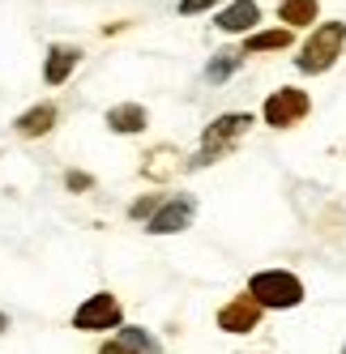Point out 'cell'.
<instances>
[{"label":"cell","mask_w":346,"mask_h":354,"mask_svg":"<svg viewBox=\"0 0 346 354\" xmlns=\"http://www.w3.org/2000/svg\"><path fill=\"white\" fill-rule=\"evenodd\" d=\"M82 64V47H69V43H56L52 52H47L43 60V82L47 86H64L69 82V73Z\"/></svg>","instance_id":"cell-8"},{"label":"cell","mask_w":346,"mask_h":354,"mask_svg":"<svg viewBox=\"0 0 346 354\" xmlns=\"http://www.w3.org/2000/svg\"><path fill=\"white\" fill-rule=\"evenodd\" d=\"M257 21H261L257 0H231V5L218 13V30H227V35H248Z\"/></svg>","instance_id":"cell-9"},{"label":"cell","mask_w":346,"mask_h":354,"mask_svg":"<svg viewBox=\"0 0 346 354\" xmlns=\"http://www.w3.org/2000/svg\"><path fill=\"white\" fill-rule=\"evenodd\" d=\"M64 184H69L73 192H86V188H94V180H90V175H82V171H69V175H64Z\"/></svg>","instance_id":"cell-18"},{"label":"cell","mask_w":346,"mask_h":354,"mask_svg":"<svg viewBox=\"0 0 346 354\" xmlns=\"http://www.w3.org/2000/svg\"><path fill=\"white\" fill-rule=\"evenodd\" d=\"M98 354H137V350H133V346H125V342H120V337H116V342H107V346H103V350H98Z\"/></svg>","instance_id":"cell-19"},{"label":"cell","mask_w":346,"mask_h":354,"mask_svg":"<svg viewBox=\"0 0 346 354\" xmlns=\"http://www.w3.org/2000/svg\"><path fill=\"white\" fill-rule=\"evenodd\" d=\"M308 94L304 90H295V86H286V90H274L265 98V107H261V115H265V124L269 129H291V124H300L304 115H308Z\"/></svg>","instance_id":"cell-4"},{"label":"cell","mask_w":346,"mask_h":354,"mask_svg":"<svg viewBox=\"0 0 346 354\" xmlns=\"http://www.w3.org/2000/svg\"><path fill=\"white\" fill-rule=\"evenodd\" d=\"M5 324H9V320H5V316H0V333H5Z\"/></svg>","instance_id":"cell-20"},{"label":"cell","mask_w":346,"mask_h":354,"mask_svg":"<svg viewBox=\"0 0 346 354\" xmlns=\"http://www.w3.org/2000/svg\"><path fill=\"white\" fill-rule=\"evenodd\" d=\"M239 64H244V52H218V56L206 64V77H210V82H227Z\"/></svg>","instance_id":"cell-15"},{"label":"cell","mask_w":346,"mask_h":354,"mask_svg":"<svg viewBox=\"0 0 346 354\" xmlns=\"http://www.w3.org/2000/svg\"><path fill=\"white\" fill-rule=\"evenodd\" d=\"M342 354H346V346H342Z\"/></svg>","instance_id":"cell-21"},{"label":"cell","mask_w":346,"mask_h":354,"mask_svg":"<svg viewBox=\"0 0 346 354\" xmlns=\"http://www.w3.org/2000/svg\"><path fill=\"white\" fill-rule=\"evenodd\" d=\"M253 129V115H244V111H231V115H218L214 124H210V129L201 133V149H197V158L188 162L192 171L197 167H210V162H218L222 154H227V149L244 137V133H248Z\"/></svg>","instance_id":"cell-1"},{"label":"cell","mask_w":346,"mask_h":354,"mask_svg":"<svg viewBox=\"0 0 346 354\" xmlns=\"http://www.w3.org/2000/svg\"><path fill=\"white\" fill-rule=\"evenodd\" d=\"M192 214H197L192 196H171V201L158 205V214L145 222V231H150V235H176V231H184V226L192 222Z\"/></svg>","instance_id":"cell-6"},{"label":"cell","mask_w":346,"mask_h":354,"mask_svg":"<svg viewBox=\"0 0 346 354\" xmlns=\"http://www.w3.org/2000/svg\"><path fill=\"white\" fill-rule=\"evenodd\" d=\"M282 47H291V30H261V35H248V43H244V56L253 52H282Z\"/></svg>","instance_id":"cell-13"},{"label":"cell","mask_w":346,"mask_h":354,"mask_svg":"<svg viewBox=\"0 0 346 354\" xmlns=\"http://www.w3.org/2000/svg\"><path fill=\"white\" fill-rule=\"evenodd\" d=\"M73 328H82V333H98V328H120V299L98 290L90 295L78 312H73Z\"/></svg>","instance_id":"cell-5"},{"label":"cell","mask_w":346,"mask_h":354,"mask_svg":"<svg viewBox=\"0 0 346 354\" xmlns=\"http://www.w3.org/2000/svg\"><path fill=\"white\" fill-rule=\"evenodd\" d=\"M145 124H150V115H145L141 103H120V107L107 111V129L111 133H141Z\"/></svg>","instance_id":"cell-11"},{"label":"cell","mask_w":346,"mask_h":354,"mask_svg":"<svg viewBox=\"0 0 346 354\" xmlns=\"http://www.w3.org/2000/svg\"><path fill=\"white\" fill-rule=\"evenodd\" d=\"M158 205H163V196H141L137 205H133V218H154Z\"/></svg>","instance_id":"cell-16"},{"label":"cell","mask_w":346,"mask_h":354,"mask_svg":"<svg viewBox=\"0 0 346 354\" xmlns=\"http://www.w3.org/2000/svg\"><path fill=\"white\" fill-rule=\"evenodd\" d=\"M342 43H346V21H325V26L312 30V39L300 47L295 68H300V73H325V68H334V60L342 56Z\"/></svg>","instance_id":"cell-2"},{"label":"cell","mask_w":346,"mask_h":354,"mask_svg":"<svg viewBox=\"0 0 346 354\" xmlns=\"http://www.w3.org/2000/svg\"><path fill=\"white\" fill-rule=\"evenodd\" d=\"M316 13H320L316 0H282V5H278V17L286 21V30H295V26H312Z\"/></svg>","instance_id":"cell-12"},{"label":"cell","mask_w":346,"mask_h":354,"mask_svg":"<svg viewBox=\"0 0 346 354\" xmlns=\"http://www.w3.org/2000/svg\"><path fill=\"white\" fill-rule=\"evenodd\" d=\"M116 337L125 342V346H133L137 354H158V350H163V346H158V337H154V333H145V328H137V324H125Z\"/></svg>","instance_id":"cell-14"},{"label":"cell","mask_w":346,"mask_h":354,"mask_svg":"<svg viewBox=\"0 0 346 354\" xmlns=\"http://www.w3.org/2000/svg\"><path fill=\"white\" fill-rule=\"evenodd\" d=\"M257 320H261V303L253 295H239L218 312V328H227V333H248V328H257Z\"/></svg>","instance_id":"cell-7"},{"label":"cell","mask_w":346,"mask_h":354,"mask_svg":"<svg viewBox=\"0 0 346 354\" xmlns=\"http://www.w3.org/2000/svg\"><path fill=\"white\" fill-rule=\"evenodd\" d=\"M218 0H180V13L184 17H192V13H206V9H214Z\"/></svg>","instance_id":"cell-17"},{"label":"cell","mask_w":346,"mask_h":354,"mask_svg":"<svg viewBox=\"0 0 346 354\" xmlns=\"http://www.w3.org/2000/svg\"><path fill=\"white\" fill-rule=\"evenodd\" d=\"M248 295L261 303V308H300L304 303V282L295 273H286V269H265V273H253Z\"/></svg>","instance_id":"cell-3"},{"label":"cell","mask_w":346,"mask_h":354,"mask_svg":"<svg viewBox=\"0 0 346 354\" xmlns=\"http://www.w3.org/2000/svg\"><path fill=\"white\" fill-rule=\"evenodd\" d=\"M52 124H56V107L52 103H35L30 111H21L13 120V129L21 137H43V133H52Z\"/></svg>","instance_id":"cell-10"}]
</instances>
